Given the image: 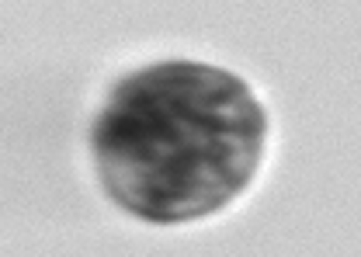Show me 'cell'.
Wrapping results in <instances>:
<instances>
[{
	"instance_id": "obj_1",
	"label": "cell",
	"mask_w": 361,
	"mask_h": 257,
	"mask_svg": "<svg viewBox=\"0 0 361 257\" xmlns=\"http://www.w3.org/2000/svg\"><path fill=\"white\" fill-rule=\"evenodd\" d=\"M268 119L233 73L171 59L111 90L94 122L104 191L153 222L223 209L261 164Z\"/></svg>"
}]
</instances>
